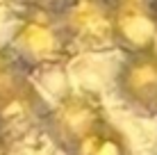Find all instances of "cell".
<instances>
[{
	"label": "cell",
	"mask_w": 157,
	"mask_h": 155,
	"mask_svg": "<svg viewBox=\"0 0 157 155\" xmlns=\"http://www.w3.org/2000/svg\"><path fill=\"white\" fill-rule=\"evenodd\" d=\"M105 123L109 116L100 96L91 89H73L50 103L41 130L57 151L68 155Z\"/></svg>",
	"instance_id": "7a4b0ae2"
},
{
	"label": "cell",
	"mask_w": 157,
	"mask_h": 155,
	"mask_svg": "<svg viewBox=\"0 0 157 155\" xmlns=\"http://www.w3.org/2000/svg\"><path fill=\"white\" fill-rule=\"evenodd\" d=\"M21 9L28 12H39V14H50V16H62L64 9L68 7L71 0H16Z\"/></svg>",
	"instance_id": "9c48e42d"
},
{
	"label": "cell",
	"mask_w": 157,
	"mask_h": 155,
	"mask_svg": "<svg viewBox=\"0 0 157 155\" xmlns=\"http://www.w3.org/2000/svg\"><path fill=\"white\" fill-rule=\"evenodd\" d=\"M5 46L30 76L62 68L78 55L59 16L28 9H21V14L14 18Z\"/></svg>",
	"instance_id": "6da1fadb"
},
{
	"label": "cell",
	"mask_w": 157,
	"mask_h": 155,
	"mask_svg": "<svg viewBox=\"0 0 157 155\" xmlns=\"http://www.w3.org/2000/svg\"><path fill=\"white\" fill-rule=\"evenodd\" d=\"M34 80L25 71V66L7 50V46H0V103L23 91Z\"/></svg>",
	"instance_id": "ba28073f"
},
{
	"label": "cell",
	"mask_w": 157,
	"mask_h": 155,
	"mask_svg": "<svg viewBox=\"0 0 157 155\" xmlns=\"http://www.w3.org/2000/svg\"><path fill=\"white\" fill-rule=\"evenodd\" d=\"M155 9H157V0H155Z\"/></svg>",
	"instance_id": "8fae6325"
},
{
	"label": "cell",
	"mask_w": 157,
	"mask_h": 155,
	"mask_svg": "<svg viewBox=\"0 0 157 155\" xmlns=\"http://www.w3.org/2000/svg\"><path fill=\"white\" fill-rule=\"evenodd\" d=\"M116 0H71L59 16L78 52H105L114 46Z\"/></svg>",
	"instance_id": "3957f363"
},
{
	"label": "cell",
	"mask_w": 157,
	"mask_h": 155,
	"mask_svg": "<svg viewBox=\"0 0 157 155\" xmlns=\"http://www.w3.org/2000/svg\"><path fill=\"white\" fill-rule=\"evenodd\" d=\"M121 100L139 114H157V50L123 55L114 78Z\"/></svg>",
	"instance_id": "277c9868"
},
{
	"label": "cell",
	"mask_w": 157,
	"mask_h": 155,
	"mask_svg": "<svg viewBox=\"0 0 157 155\" xmlns=\"http://www.w3.org/2000/svg\"><path fill=\"white\" fill-rule=\"evenodd\" d=\"M48 107L50 103L43 98L39 87L32 82L23 91L0 103V135L16 144L32 130H41Z\"/></svg>",
	"instance_id": "8992f818"
},
{
	"label": "cell",
	"mask_w": 157,
	"mask_h": 155,
	"mask_svg": "<svg viewBox=\"0 0 157 155\" xmlns=\"http://www.w3.org/2000/svg\"><path fill=\"white\" fill-rule=\"evenodd\" d=\"M68 155H132V146L125 132L109 121L91 137H86L80 146H75Z\"/></svg>",
	"instance_id": "52a82bcc"
},
{
	"label": "cell",
	"mask_w": 157,
	"mask_h": 155,
	"mask_svg": "<svg viewBox=\"0 0 157 155\" xmlns=\"http://www.w3.org/2000/svg\"><path fill=\"white\" fill-rule=\"evenodd\" d=\"M0 155H14V144L0 135Z\"/></svg>",
	"instance_id": "30bf717a"
},
{
	"label": "cell",
	"mask_w": 157,
	"mask_h": 155,
	"mask_svg": "<svg viewBox=\"0 0 157 155\" xmlns=\"http://www.w3.org/2000/svg\"><path fill=\"white\" fill-rule=\"evenodd\" d=\"M114 46L123 55L157 50V9L150 0H116Z\"/></svg>",
	"instance_id": "5b68a950"
}]
</instances>
